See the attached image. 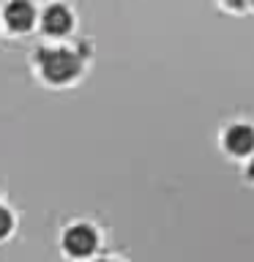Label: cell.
Wrapping results in <instances>:
<instances>
[{
	"mask_svg": "<svg viewBox=\"0 0 254 262\" xmlns=\"http://www.w3.org/2000/svg\"><path fill=\"white\" fill-rule=\"evenodd\" d=\"M71 11L66 6L60 3H55V6H49L44 16H41V28H44L47 36H63V33H69L71 30Z\"/></svg>",
	"mask_w": 254,
	"mask_h": 262,
	"instance_id": "4",
	"label": "cell"
},
{
	"mask_svg": "<svg viewBox=\"0 0 254 262\" xmlns=\"http://www.w3.org/2000/svg\"><path fill=\"white\" fill-rule=\"evenodd\" d=\"M224 145H227V150L235 153V156H249L254 150V128L238 123V126H232L227 131Z\"/></svg>",
	"mask_w": 254,
	"mask_h": 262,
	"instance_id": "5",
	"label": "cell"
},
{
	"mask_svg": "<svg viewBox=\"0 0 254 262\" xmlns=\"http://www.w3.org/2000/svg\"><path fill=\"white\" fill-rule=\"evenodd\" d=\"M36 60H38V66H41V74H44V79L57 82V85H63V82H71V79L82 71L79 55L71 52V49H63V47L41 49V52L36 55Z\"/></svg>",
	"mask_w": 254,
	"mask_h": 262,
	"instance_id": "1",
	"label": "cell"
},
{
	"mask_svg": "<svg viewBox=\"0 0 254 262\" xmlns=\"http://www.w3.org/2000/svg\"><path fill=\"white\" fill-rule=\"evenodd\" d=\"M96 243H98V237L88 224H77V227L66 229V235H63L66 251L74 254V257H88V254H93Z\"/></svg>",
	"mask_w": 254,
	"mask_h": 262,
	"instance_id": "2",
	"label": "cell"
},
{
	"mask_svg": "<svg viewBox=\"0 0 254 262\" xmlns=\"http://www.w3.org/2000/svg\"><path fill=\"white\" fill-rule=\"evenodd\" d=\"M11 227H14V216L6 208H0V237H6L11 232Z\"/></svg>",
	"mask_w": 254,
	"mask_h": 262,
	"instance_id": "6",
	"label": "cell"
},
{
	"mask_svg": "<svg viewBox=\"0 0 254 262\" xmlns=\"http://www.w3.org/2000/svg\"><path fill=\"white\" fill-rule=\"evenodd\" d=\"M224 3L232 6V8H241V11L243 8H254V0H224Z\"/></svg>",
	"mask_w": 254,
	"mask_h": 262,
	"instance_id": "7",
	"label": "cell"
},
{
	"mask_svg": "<svg viewBox=\"0 0 254 262\" xmlns=\"http://www.w3.org/2000/svg\"><path fill=\"white\" fill-rule=\"evenodd\" d=\"M6 22H8V28L16 30V33L30 30L33 22H36V8H33V3H28V0H11V3L6 6Z\"/></svg>",
	"mask_w": 254,
	"mask_h": 262,
	"instance_id": "3",
	"label": "cell"
},
{
	"mask_svg": "<svg viewBox=\"0 0 254 262\" xmlns=\"http://www.w3.org/2000/svg\"><path fill=\"white\" fill-rule=\"evenodd\" d=\"M249 178H254V159H251V164H249Z\"/></svg>",
	"mask_w": 254,
	"mask_h": 262,
	"instance_id": "8",
	"label": "cell"
}]
</instances>
